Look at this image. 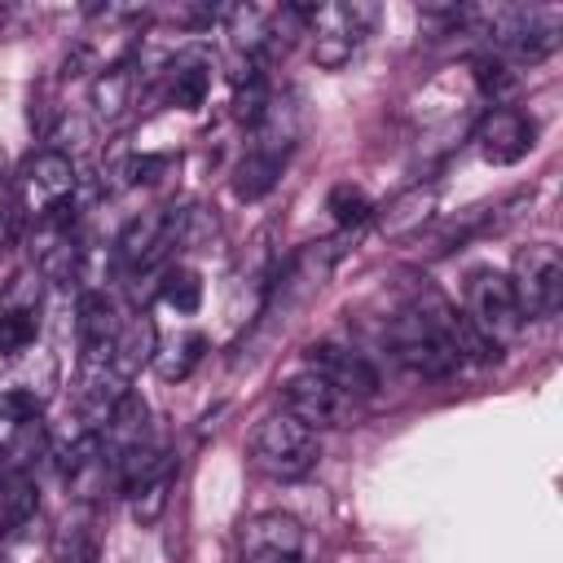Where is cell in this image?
<instances>
[{
    "instance_id": "1",
    "label": "cell",
    "mask_w": 563,
    "mask_h": 563,
    "mask_svg": "<svg viewBox=\"0 0 563 563\" xmlns=\"http://www.w3.org/2000/svg\"><path fill=\"white\" fill-rule=\"evenodd\" d=\"M321 440L312 427H303L295 413H268L251 431V466L273 479H299L317 466Z\"/></svg>"
},
{
    "instance_id": "2",
    "label": "cell",
    "mask_w": 563,
    "mask_h": 563,
    "mask_svg": "<svg viewBox=\"0 0 563 563\" xmlns=\"http://www.w3.org/2000/svg\"><path fill=\"white\" fill-rule=\"evenodd\" d=\"M387 347H391V356H396L409 374H418V378H449V374L462 365V356H457V347L449 343V334H444L418 303H405V308L391 317V325H387Z\"/></svg>"
},
{
    "instance_id": "3",
    "label": "cell",
    "mask_w": 563,
    "mask_h": 563,
    "mask_svg": "<svg viewBox=\"0 0 563 563\" xmlns=\"http://www.w3.org/2000/svg\"><path fill=\"white\" fill-rule=\"evenodd\" d=\"M378 22V4L352 0V4H308L303 35H312V62L334 70L352 62V53L365 44L369 26Z\"/></svg>"
},
{
    "instance_id": "4",
    "label": "cell",
    "mask_w": 563,
    "mask_h": 563,
    "mask_svg": "<svg viewBox=\"0 0 563 563\" xmlns=\"http://www.w3.org/2000/svg\"><path fill=\"white\" fill-rule=\"evenodd\" d=\"M462 312L493 352L515 343L523 330V312H519V299L510 290V277L497 268H475L466 277V308Z\"/></svg>"
},
{
    "instance_id": "5",
    "label": "cell",
    "mask_w": 563,
    "mask_h": 563,
    "mask_svg": "<svg viewBox=\"0 0 563 563\" xmlns=\"http://www.w3.org/2000/svg\"><path fill=\"white\" fill-rule=\"evenodd\" d=\"M510 290L519 299L523 321H550L563 308V255L550 242H532L528 251H519L515 273H510Z\"/></svg>"
},
{
    "instance_id": "6",
    "label": "cell",
    "mask_w": 563,
    "mask_h": 563,
    "mask_svg": "<svg viewBox=\"0 0 563 563\" xmlns=\"http://www.w3.org/2000/svg\"><path fill=\"white\" fill-rule=\"evenodd\" d=\"M70 198H75V163L66 154L44 150L22 167V180H18L22 216H31V220L62 216V211H70Z\"/></svg>"
},
{
    "instance_id": "7",
    "label": "cell",
    "mask_w": 563,
    "mask_h": 563,
    "mask_svg": "<svg viewBox=\"0 0 563 563\" xmlns=\"http://www.w3.org/2000/svg\"><path fill=\"white\" fill-rule=\"evenodd\" d=\"M282 400L286 413H295L303 427L312 431H330V427H347L356 413V400H347L330 378H321L317 369H295L282 378Z\"/></svg>"
},
{
    "instance_id": "8",
    "label": "cell",
    "mask_w": 563,
    "mask_h": 563,
    "mask_svg": "<svg viewBox=\"0 0 563 563\" xmlns=\"http://www.w3.org/2000/svg\"><path fill=\"white\" fill-rule=\"evenodd\" d=\"M303 559V528L282 510L251 515L238 532V563H299Z\"/></svg>"
},
{
    "instance_id": "9",
    "label": "cell",
    "mask_w": 563,
    "mask_h": 563,
    "mask_svg": "<svg viewBox=\"0 0 563 563\" xmlns=\"http://www.w3.org/2000/svg\"><path fill=\"white\" fill-rule=\"evenodd\" d=\"M303 365L317 369L321 378H330L347 400H369V396L378 391V369L365 361V352H356V347H347V343H334V339L308 343Z\"/></svg>"
},
{
    "instance_id": "10",
    "label": "cell",
    "mask_w": 563,
    "mask_h": 563,
    "mask_svg": "<svg viewBox=\"0 0 563 563\" xmlns=\"http://www.w3.org/2000/svg\"><path fill=\"white\" fill-rule=\"evenodd\" d=\"M537 145V123L523 114V110H510V106H497L479 119L475 128V150L484 163L493 167H510L519 163L528 150Z\"/></svg>"
},
{
    "instance_id": "11",
    "label": "cell",
    "mask_w": 563,
    "mask_h": 563,
    "mask_svg": "<svg viewBox=\"0 0 563 563\" xmlns=\"http://www.w3.org/2000/svg\"><path fill=\"white\" fill-rule=\"evenodd\" d=\"M119 325H123V321L114 317L110 295H106V290H84V299H79V321H75L79 347H84V365L110 361V347H114V339H119Z\"/></svg>"
},
{
    "instance_id": "12",
    "label": "cell",
    "mask_w": 563,
    "mask_h": 563,
    "mask_svg": "<svg viewBox=\"0 0 563 563\" xmlns=\"http://www.w3.org/2000/svg\"><path fill=\"white\" fill-rule=\"evenodd\" d=\"M211 92V57L202 48H185L167 66V101L180 110H198Z\"/></svg>"
},
{
    "instance_id": "13",
    "label": "cell",
    "mask_w": 563,
    "mask_h": 563,
    "mask_svg": "<svg viewBox=\"0 0 563 563\" xmlns=\"http://www.w3.org/2000/svg\"><path fill=\"white\" fill-rule=\"evenodd\" d=\"M132 97H136V75H132V66H123V62L101 66V75H97L92 88H88L92 119H97V123H114V119H123L128 106H132Z\"/></svg>"
},
{
    "instance_id": "14",
    "label": "cell",
    "mask_w": 563,
    "mask_h": 563,
    "mask_svg": "<svg viewBox=\"0 0 563 563\" xmlns=\"http://www.w3.org/2000/svg\"><path fill=\"white\" fill-rule=\"evenodd\" d=\"M431 211H435V189L427 185H418V189H405V194H396L383 211H378V238H409V233H418L427 220H431Z\"/></svg>"
},
{
    "instance_id": "15",
    "label": "cell",
    "mask_w": 563,
    "mask_h": 563,
    "mask_svg": "<svg viewBox=\"0 0 563 563\" xmlns=\"http://www.w3.org/2000/svg\"><path fill=\"white\" fill-rule=\"evenodd\" d=\"M154 321L141 312V317H132V321H123L119 325V339H114V347H110V365L123 374V378H132L141 365H150L154 361Z\"/></svg>"
},
{
    "instance_id": "16",
    "label": "cell",
    "mask_w": 563,
    "mask_h": 563,
    "mask_svg": "<svg viewBox=\"0 0 563 563\" xmlns=\"http://www.w3.org/2000/svg\"><path fill=\"white\" fill-rule=\"evenodd\" d=\"M282 167H286V154H273V150H255V145H251V150L242 154L238 172H233V194L246 198V202L264 198V194L277 185Z\"/></svg>"
},
{
    "instance_id": "17",
    "label": "cell",
    "mask_w": 563,
    "mask_h": 563,
    "mask_svg": "<svg viewBox=\"0 0 563 563\" xmlns=\"http://www.w3.org/2000/svg\"><path fill=\"white\" fill-rule=\"evenodd\" d=\"M40 317L35 308H4L0 312V356H22L35 343Z\"/></svg>"
},
{
    "instance_id": "18",
    "label": "cell",
    "mask_w": 563,
    "mask_h": 563,
    "mask_svg": "<svg viewBox=\"0 0 563 563\" xmlns=\"http://www.w3.org/2000/svg\"><path fill=\"white\" fill-rule=\"evenodd\" d=\"M158 295H163V303H172L176 312H198V303H202V282H198L194 268H167Z\"/></svg>"
},
{
    "instance_id": "19",
    "label": "cell",
    "mask_w": 563,
    "mask_h": 563,
    "mask_svg": "<svg viewBox=\"0 0 563 563\" xmlns=\"http://www.w3.org/2000/svg\"><path fill=\"white\" fill-rule=\"evenodd\" d=\"M325 207H330V216L347 229V224H361L369 211H374V202L365 198V189H356V185H334L330 189V198H325Z\"/></svg>"
},
{
    "instance_id": "20",
    "label": "cell",
    "mask_w": 563,
    "mask_h": 563,
    "mask_svg": "<svg viewBox=\"0 0 563 563\" xmlns=\"http://www.w3.org/2000/svg\"><path fill=\"white\" fill-rule=\"evenodd\" d=\"M493 216L488 211H466L462 220H453V224H444L435 238H431V246H427V255H449L457 242H466V238H475L484 224H488Z\"/></svg>"
},
{
    "instance_id": "21",
    "label": "cell",
    "mask_w": 563,
    "mask_h": 563,
    "mask_svg": "<svg viewBox=\"0 0 563 563\" xmlns=\"http://www.w3.org/2000/svg\"><path fill=\"white\" fill-rule=\"evenodd\" d=\"M475 84H479V92L501 97V92L515 84V75H510V66H506V57L484 53V57H475Z\"/></svg>"
},
{
    "instance_id": "22",
    "label": "cell",
    "mask_w": 563,
    "mask_h": 563,
    "mask_svg": "<svg viewBox=\"0 0 563 563\" xmlns=\"http://www.w3.org/2000/svg\"><path fill=\"white\" fill-rule=\"evenodd\" d=\"M202 347H207V339H202V334H189V339L180 343V356H172V361H158V374H163V378H185V374L198 365Z\"/></svg>"
}]
</instances>
